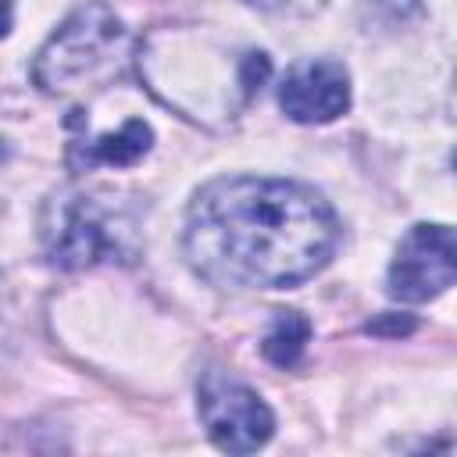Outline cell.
<instances>
[{"instance_id": "obj_2", "label": "cell", "mask_w": 457, "mask_h": 457, "mask_svg": "<svg viewBox=\"0 0 457 457\" xmlns=\"http://www.w3.org/2000/svg\"><path fill=\"white\" fill-rule=\"evenodd\" d=\"M129 32L107 4H86L61 21V29L43 43L32 64V79L46 93L75 89L118 68Z\"/></svg>"}, {"instance_id": "obj_7", "label": "cell", "mask_w": 457, "mask_h": 457, "mask_svg": "<svg viewBox=\"0 0 457 457\" xmlns=\"http://www.w3.org/2000/svg\"><path fill=\"white\" fill-rule=\"evenodd\" d=\"M154 146V132L146 121L139 118H129L118 132H104L96 139H79L71 143L68 150V161L71 168H96V164H111V168H129L136 164L139 157H146Z\"/></svg>"}, {"instance_id": "obj_10", "label": "cell", "mask_w": 457, "mask_h": 457, "mask_svg": "<svg viewBox=\"0 0 457 457\" xmlns=\"http://www.w3.org/2000/svg\"><path fill=\"white\" fill-rule=\"evenodd\" d=\"M11 18H14V4L11 0H0V39L11 32Z\"/></svg>"}, {"instance_id": "obj_5", "label": "cell", "mask_w": 457, "mask_h": 457, "mask_svg": "<svg viewBox=\"0 0 457 457\" xmlns=\"http://www.w3.org/2000/svg\"><path fill=\"white\" fill-rule=\"evenodd\" d=\"M43 239H46L50 261L68 271L89 268L118 253V239L107 228V214L96 207L93 196H79V193H68V196L61 193L46 204Z\"/></svg>"}, {"instance_id": "obj_9", "label": "cell", "mask_w": 457, "mask_h": 457, "mask_svg": "<svg viewBox=\"0 0 457 457\" xmlns=\"http://www.w3.org/2000/svg\"><path fill=\"white\" fill-rule=\"evenodd\" d=\"M368 332H375V336H382V332H389V336H403V332H411L414 328V318H400V314H393V318H386V321H368L364 325Z\"/></svg>"}, {"instance_id": "obj_12", "label": "cell", "mask_w": 457, "mask_h": 457, "mask_svg": "<svg viewBox=\"0 0 457 457\" xmlns=\"http://www.w3.org/2000/svg\"><path fill=\"white\" fill-rule=\"evenodd\" d=\"M7 154H11V146H7V143H4V139H0V164H4V161H7Z\"/></svg>"}, {"instance_id": "obj_8", "label": "cell", "mask_w": 457, "mask_h": 457, "mask_svg": "<svg viewBox=\"0 0 457 457\" xmlns=\"http://www.w3.org/2000/svg\"><path fill=\"white\" fill-rule=\"evenodd\" d=\"M311 339V321L300 311H278L261 350L275 368H293L303 357V346Z\"/></svg>"}, {"instance_id": "obj_1", "label": "cell", "mask_w": 457, "mask_h": 457, "mask_svg": "<svg viewBox=\"0 0 457 457\" xmlns=\"http://www.w3.org/2000/svg\"><path fill=\"white\" fill-rule=\"evenodd\" d=\"M336 243L332 207L293 179H214L186 211V257L214 286H300L328 264Z\"/></svg>"}, {"instance_id": "obj_3", "label": "cell", "mask_w": 457, "mask_h": 457, "mask_svg": "<svg viewBox=\"0 0 457 457\" xmlns=\"http://www.w3.org/2000/svg\"><path fill=\"white\" fill-rule=\"evenodd\" d=\"M196 411L211 443L225 453H253L275 432L271 407L232 375L211 368L196 386Z\"/></svg>"}, {"instance_id": "obj_4", "label": "cell", "mask_w": 457, "mask_h": 457, "mask_svg": "<svg viewBox=\"0 0 457 457\" xmlns=\"http://www.w3.org/2000/svg\"><path fill=\"white\" fill-rule=\"evenodd\" d=\"M457 275V246L453 228L446 225H414L389 264L386 289L393 300L403 303H425L453 286Z\"/></svg>"}, {"instance_id": "obj_6", "label": "cell", "mask_w": 457, "mask_h": 457, "mask_svg": "<svg viewBox=\"0 0 457 457\" xmlns=\"http://www.w3.org/2000/svg\"><path fill=\"white\" fill-rule=\"evenodd\" d=\"M278 104L286 118L300 125L336 121L350 107V75L339 61H328V57L303 61L282 79Z\"/></svg>"}, {"instance_id": "obj_11", "label": "cell", "mask_w": 457, "mask_h": 457, "mask_svg": "<svg viewBox=\"0 0 457 457\" xmlns=\"http://www.w3.org/2000/svg\"><path fill=\"white\" fill-rule=\"evenodd\" d=\"M239 4H250V7H261V11H271V7H278V4H286V0H239Z\"/></svg>"}]
</instances>
